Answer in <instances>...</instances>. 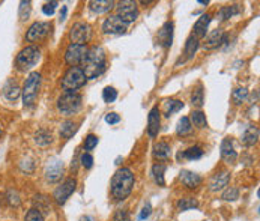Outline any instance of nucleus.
Instances as JSON below:
<instances>
[{
	"label": "nucleus",
	"mask_w": 260,
	"mask_h": 221,
	"mask_svg": "<svg viewBox=\"0 0 260 221\" xmlns=\"http://www.w3.org/2000/svg\"><path fill=\"white\" fill-rule=\"evenodd\" d=\"M209 23H211V15L209 14H203L202 17L197 20V23L194 24V33H193V36H195L197 39L205 38Z\"/></svg>",
	"instance_id": "nucleus-20"
},
{
	"label": "nucleus",
	"mask_w": 260,
	"mask_h": 221,
	"mask_svg": "<svg viewBox=\"0 0 260 221\" xmlns=\"http://www.w3.org/2000/svg\"><path fill=\"white\" fill-rule=\"evenodd\" d=\"M103 32L107 35H122L127 32V24L117 15H110L104 20Z\"/></svg>",
	"instance_id": "nucleus-11"
},
{
	"label": "nucleus",
	"mask_w": 260,
	"mask_h": 221,
	"mask_svg": "<svg viewBox=\"0 0 260 221\" xmlns=\"http://www.w3.org/2000/svg\"><path fill=\"white\" fill-rule=\"evenodd\" d=\"M203 96H205V92H203V86L198 85L193 93H191V104L195 106V107H202L203 106Z\"/></svg>",
	"instance_id": "nucleus-34"
},
{
	"label": "nucleus",
	"mask_w": 260,
	"mask_h": 221,
	"mask_svg": "<svg viewBox=\"0 0 260 221\" xmlns=\"http://www.w3.org/2000/svg\"><path fill=\"white\" fill-rule=\"evenodd\" d=\"M151 212H152V206H151L149 203H146L145 208L142 209V212L138 214V220H146V218L151 215Z\"/></svg>",
	"instance_id": "nucleus-48"
},
{
	"label": "nucleus",
	"mask_w": 260,
	"mask_h": 221,
	"mask_svg": "<svg viewBox=\"0 0 260 221\" xmlns=\"http://www.w3.org/2000/svg\"><path fill=\"white\" fill-rule=\"evenodd\" d=\"M159 127H161V114H159L158 107H152L148 116V134L149 137H156L159 133Z\"/></svg>",
	"instance_id": "nucleus-15"
},
{
	"label": "nucleus",
	"mask_w": 260,
	"mask_h": 221,
	"mask_svg": "<svg viewBox=\"0 0 260 221\" xmlns=\"http://www.w3.org/2000/svg\"><path fill=\"white\" fill-rule=\"evenodd\" d=\"M116 98H117V90L114 88H111V86L104 88V90H103V99H104L106 103H114Z\"/></svg>",
	"instance_id": "nucleus-39"
},
{
	"label": "nucleus",
	"mask_w": 260,
	"mask_h": 221,
	"mask_svg": "<svg viewBox=\"0 0 260 221\" xmlns=\"http://www.w3.org/2000/svg\"><path fill=\"white\" fill-rule=\"evenodd\" d=\"M53 142V137H51V133L47 131L45 128H41L35 133V143L38 146H48L50 143Z\"/></svg>",
	"instance_id": "nucleus-25"
},
{
	"label": "nucleus",
	"mask_w": 260,
	"mask_h": 221,
	"mask_svg": "<svg viewBox=\"0 0 260 221\" xmlns=\"http://www.w3.org/2000/svg\"><path fill=\"white\" fill-rule=\"evenodd\" d=\"M56 6H57V2H50V3H45L43 6V12L45 15H53L54 11H56Z\"/></svg>",
	"instance_id": "nucleus-47"
},
{
	"label": "nucleus",
	"mask_w": 260,
	"mask_h": 221,
	"mask_svg": "<svg viewBox=\"0 0 260 221\" xmlns=\"http://www.w3.org/2000/svg\"><path fill=\"white\" fill-rule=\"evenodd\" d=\"M39 57H41L39 50L36 47L30 45V47H26L18 53V56L15 59V65H17L18 71L26 72V71L32 69L39 62Z\"/></svg>",
	"instance_id": "nucleus-4"
},
{
	"label": "nucleus",
	"mask_w": 260,
	"mask_h": 221,
	"mask_svg": "<svg viewBox=\"0 0 260 221\" xmlns=\"http://www.w3.org/2000/svg\"><path fill=\"white\" fill-rule=\"evenodd\" d=\"M2 133H3V131H2V127H0V137H2Z\"/></svg>",
	"instance_id": "nucleus-51"
},
{
	"label": "nucleus",
	"mask_w": 260,
	"mask_h": 221,
	"mask_svg": "<svg viewBox=\"0 0 260 221\" xmlns=\"http://www.w3.org/2000/svg\"><path fill=\"white\" fill-rule=\"evenodd\" d=\"M106 122L110 124V125L119 124V122H121V116H119L117 113H108V114L106 116Z\"/></svg>",
	"instance_id": "nucleus-46"
},
{
	"label": "nucleus",
	"mask_w": 260,
	"mask_h": 221,
	"mask_svg": "<svg viewBox=\"0 0 260 221\" xmlns=\"http://www.w3.org/2000/svg\"><path fill=\"white\" fill-rule=\"evenodd\" d=\"M83 74L86 78H96L106 71V53L101 47H92L83 59Z\"/></svg>",
	"instance_id": "nucleus-2"
},
{
	"label": "nucleus",
	"mask_w": 260,
	"mask_h": 221,
	"mask_svg": "<svg viewBox=\"0 0 260 221\" xmlns=\"http://www.w3.org/2000/svg\"><path fill=\"white\" fill-rule=\"evenodd\" d=\"M135 184L134 175L130 169L122 167L116 170V173L111 177V196L116 200H124L127 199Z\"/></svg>",
	"instance_id": "nucleus-1"
},
{
	"label": "nucleus",
	"mask_w": 260,
	"mask_h": 221,
	"mask_svg": "<svg viewBox=\"0 0 260 221\" xmlns=\"http://www.w3.org/2000/svg\"><path fill=\"white\" fill-rule=\"evenodd\" d=\"M69 38H71L72 44L85 45L87 41H90V38H92V27H90V24L83 23V22L75 23L71 27V30H69Z\"/></svg>",
	"instance_id": "nucleus-7"
},
{
	"label": "nucleus",
	"mask_w": 260,
	"mask_h": 221,
	"mask_svg": "<svg viewBox=\"0 0 260 221\" xmlns=\"http://www.w3.org/2000/svg\"><path fill=\"white\" fill-rule=\"evenodd\" d=\"M8 202H9L11 206H15V208L20 205V196H18V193L15 190H9L8 191Z\"/></svg>",
	"instance_id": "nucleus-45"
},
{
	"label": "nucleus",
	"mask_w": 260,
	"mask_h": 221,
	"mask_svg": "<svg viewBox=\"0 0 260 221\" xmlns=\"http://www.w3.org/2000/svg\"><path fill=\"white\" fill-rule=\"evenodd\" d=\"M229 180H230L229 172H226V170L217 172V173L211 177V180H209V190H211L212 193L221 191V190H224V188L227 187Z\"/></svg>",
	"instance_id": "nucleus-13"
},
{
	"label": "nucleus",
	"mask_w": 260,
	"mask_h": 221,
	"mask_svg": "<svg viewBox=\"0 0 260 221\" xmlns=\"http://www.w3.org/2000/svg\"><path fill=\"white\" fill-rule=\"evenodd\" d=\"M50 29H51V24L47 23V22H36V23H33L29 27L27 33H26L27 41H30V43L41 41V39H44L48 35Z\"/></svg>",
	"instance_id": "nucleus-10"
},
{
	"label": "nucleus",
	"mask_w": 260,
	"mask_h": 221,
	"mask_svg": "<svg viewBox=\"0 0 260 221\" xmlns=\"http://www.w3.org/2000/svg\"><path fill=\"white\" fill-rule=\"evenodd\" d=\"M57 109L64 116H72L82 109V95L75 92H65L57 99Z\"/></svg>",
	"instance_id": "nucleus-3"
},
{
	"label": "nucleus",
	"mask_w": 260,
	"mask_h": 221,
	"mask_svg": "<svg viewBox=\"0 0 260 221\" xmlns=\"http://www.w3.org/2000/svg\"><path fill=\"white\" fill-rule=\"evenodd\" d=\"M113 6H114V2H111V0H92V2H89L90 11L96 14L108 12Z\"/></svg>",
	"instance_id": "nucleus-21"
},
{
	"label": "nucleus",
	"mask_w": 260,
	"mask_h": 221,
	"mask_svg": "<svg viewBox=\"0 0 260 221\" xmlns=\"http://www.w3.org/2000/svg\"><path fill=\"white\" fill-rule=\"evenodd\" d=\"M30 2H20V9H18V17L22 22L27 20L30 17Z\"/></svg>",
	"instance_id": "nucleus-38"
},
{
	"label": "nucleus",
	"mask_w": 260,
	"mask_h": 221,
	"mask_svg": "<svg viewBox=\"0 0 260 221\" xmlns=\"http://www.w3.org/2000/svg\"><path fill=\"white\" fill-rule=\"evenodd\" d=\"M80 221H95V218L92 215H83L82 218H80Z\"/></svg>",
	"instance_id": "nucleus-50"
},
{
	"label": "nucleus",
	"mask_w": 260,
	"mask_h": 221,
	"mask_svg": "<svg viewBox=\"0 0 260 221\" xmlns=\"http://www.w3.org/2000/svg\"><path fill=\"white\" fill-rule=\"evenodd\" d=\"M85 83H86V77H85L82 68L71 66V68L65 72L61 86H62V89H64L65 92H74V90H77L78 88H82Z\"/></svg>",
	"instance_id": "nucleus-5"
},
{
	"label": "nucleus",
	"mask_w": 260,
	"mask_h": 221,
	"mask_svg": "<svg viewBox=\"0 0 260 221\" xmlns=\"http://www.w3.org/2000/svg\"><path fill=\"white\" fill-rule=\"evenodd\" d=\"M170 155H172V151H170V146L166 142H158L153 146V156L156 159H169Z\"/></svg>",
	"instance_id": "nucleus-23"
},
{
	"label": "nucleus",
	"mask_w": 260,
	"mask_h": 221,
	"mask_svg": "<svg viewBox=\"0 0 260 221\" xmlns=\"http://www.w3.org/2000/svg\"><path fill=\"white\" fill-rule=\"evenodd\" d=\"M259 140V127L256 125H250L245 131H244V135H242V143L245 146H254Z\"/></svg>",
	"instance_id": "nucleus-22"
},
{
	"label": "nucleus",
	"mask_w": 260,
	"mask_h": 221,
	"mask_svg": "<svg viewBox=\"0 0 260 221\" xmlns=\"http://www.w3.org/2000/svg\"><path fill=\"white\" fill-rule=\"evenodd\" d=\"M117 17L122 20L125 24H130L132 22H135L138 17V8L135 2H131V0H125V2H121L117 5Z\"/></svg>",
	"instance_id": "nucleus-9"
},
{
	"label": "nucleus",
	"mask_w": 260,
	"mask_h": 221,
	"mask_svg": "<svg viewBox=\"0 0 260 221\" xmlns=\"http://www.w3.org/2000/svg\"><path fill=\"white\" fill-rule=\"evenodd\" d=\"M64 173V163L61 159H51L50 164L45 167V177L50 182H57Z\"/></svg>",
	"instance_id": "nucleus-16"
},
{
	"label": "nucleus",
	"mask_w": 260,
	"mask_h": 221,
	"mask_svg": "<svg viewBox=\"0 0 260 221\" xmlns=\"http://www.w3.org/2000/svg\"><path fill=\"white\" fill-rule=\"evenodd\" d=\"M190 122H193L191 125L197 127V128H205L208 127V120H206V116L203 111H193L191 113V119Z\"/></svg>",
	"instance_id": "nucleus-31"
},
{
	"label": "nucleus",
	"mask_w": 260,
	"mask_h": 221,
	"mask_svg": "<svg viewBox=\"0 0 260 221\" xmlns=\"http://www.w3.org/2000/svg\"><path fill=\"white\" fill-rule=\"evenodd\" d=\"M164 172H166V164L163 163H158L152 167V176L155 179V182L158 185L164 187L166 185V180H164Z\"/></svg>",
	"instance_id": "nucleus-28"
},
{
	"label": "nucleus",
	"mask_w": 260,
	"mask_h": 221,
	"mask_svg": "<svg viewBox=\"0 0 260 221\" xmlns=\"http://www.w3.org/2000/svg\"><path fill=\"white\" fill-rule=\"evenodd\" d=\"M176 133H177V135H181V137L190 135V134L193 133V125H191V122H190V117L179 119L177 127H176Z\"/></svg>",
	"instance_id": "nucleus-27"
},
{
	"label": "nucleus",
	"mask_w": 260,
	"mask_h": 221,
	"mask_svg": "<svg viewBox=\"0 0 260 221\" xmlns=\"http://www.w3.org/2000/svg\"><path fill=\"white\" fill-rule=\"evenodd\" d=\"M113 221H131V214L127 209H117L113 215Z\"/></svg>",
	"instance_id": "nucleus-42"
},
{
	"label": "nucleus",
	"mask_w": 260,
	"mask_h": 221,
	"mask_svg": "<svg viewBox=\"0 0 260 221\" xmlns=\"http://www.w3.org/2000/svg\"><path fill=\"white\" fill-rule=\"evenodd\" d=\"M3 93L9 99V101H15V99L20 96V93H22V89H20V86L14 82V80H11V82L6 83Z\"/></svg>",
	"instance_id": "nucleus-26"
},
{
	"label": "nucleus",
	"mask_w": 260,
	"mask_h": 221,
	"mask_svg": "<svg viewBox=\"0 0 260 221\" xmlns=\"http://www.w3.org/2000/svg\"><path fill=\"white\" fill-rule=\"evenodd\" d=\"M77 133V124H74L72 120H66L61 127V137L62 138H71Z\"/></svg>",
	"instance_id": "nucleus-33"
},
{
	"label": "nucleus",
	"mask_w": 260,
	"mask_h": 221,
	"mask_svg": "<svg viewBox=\"0 0 260 221\" xmlns=\"http://www.w3.org/2000/svg\"><path fill=\"white\" fill-rule=\"evenodd\" d=\"M221 158L223 161L227 164H235L238 159V154L233 148V142L232 138H224L221 143Z\"/></svg>",
	"instance_id": "nucleus-18"
},
{
	"label": "nucleus",
	"mask_w": 260,
	"mask_h": 221,
	"mask_svg": "<svg viewBox=\"0 0 260 221\" xmlns=\"http://www.w3.org/2000/svg\"><path fill=\"white\" fill-rule=\"evenodd\" d=\"M24 221H44V215L39 212L38 209L32 208L27 214H26V218Z\"/></svg>",
	"instance_id": "nucleus-41"
},
{
	"label": "nucleus",
	"mask_w": 260,
	"mask_h": 221,
	"mask_svg": "<svg viewBox=\"0 0 260 221\" xmlns=\"http://www.w3.org/2000/svg\"><path fill=\"white\" fill-rule=\"evenodd\" d=\"M197 50H198V39L191 35L187 39V43H185V56H187V59L194 57V54H195Z\"/></svg>",
	"instance_id": "nucleus-32"
},
{
	"label": "nucleus",
	"mask_w": 260,
	"mask_h": 221,
	"mask_svg": "<svg viewBox=\"0 0 260 221\" xmlns=\"http://www.w3.org/2000/svg\"><path fill=\"white\" fill-rule=\"evenodd\" d=\"M77 188V180L74 177H68L65 182L62 185H59L56 190H54V194H53V199H54V202L57 205H65L66 203V200L72 196V193L75 191Z\"/></svg>",
	"instance_id": "nucleus-8"
},
{
	"label": "nucleus",
	"mask_w": 260,
	"mask_h": 221,
	"mask_svg": "<svg viewBox=\"0 0 260 221\" xmlns=\"http://www.w3.org/2000/svg\"><path fill=\"white\" fill-rule=\"evenodd\" d=\"M80 163L85 169H92L93 166V156L90 155V152H85L82 156H80Z\"/></svg>",
	"instance_id": "nucleus-44"
},
{
	"label": "nucleus",
	"mask_w": 260,
	"mask_h": 221,
	"mask_svg": "<svg viewBox=\"0 0 260 221\" xmlns=\"http://www.w3.org/2000/svg\"><path fill=\"white\" fill-rule=\"evenodd\" d=\"M35 203L38 205V208H35V209H38L43 215L47 214V212H50V209H51L50 200L45 196H35Z\"/></svg>",
	"instance_id": "nucleus-35"
},
{
	"label": "nucleus",
	"mask_w": 260,
	"mask_h": 221,
	"mask_svg": "<svg viewBox=\"0 0 260 221\" xmlns=\"http://www.w3.org/2000/svg\"><path fill=\"white\" fill-rule=\"evenodd\" d=\"M203 156V151L200 146H191L187 151L179 154V159H190V161H194V159H200Z\"/></svg>",
	"instance_id": "nucleus-24"
},
{
	"label": "nucleus",
	"mask_w": 260,
	"mask_h": 221,
	"mask_svg": "<svg viewBox=\"0 0 260 221\" xmlns=\"http://www.w3.org/2000/svg\"><path fill=\"white\" fill-rule=\"evenodd\" d=\"M66 12H68V8H66V6H62V11H61V22L66 18Z\"/></svg>",
	"instance_id": "nucleus-49"
},
{
	"label": "nucleus",
	"mask_w": 260,
	"mask_h": 221,
	"mask_svg": "<svg viewBox=\"0 0 260 221\" xmlns=\"http://www.w3.org/2000/svg\"><path fill=\"white\" fill-rule=\"evenodd\" d=\"M184 109V103L179 101V99H167L164 101V111H166V116H170L173 113H177L179 110Z\"/></svg>",
	"instance_id": "nucleus-30"
},
{
	"label": "nucleus",
	"mask_w": 260,
	"mask_h": 221,
	"mask_svg": "<svg viewBox=\"0 0 260 221\" xmlns=\"http://www.w3.org/2000/svg\"><path fill=\"white\" fill-rule=\"evenodd\" d=\"M96 145H98V137L90 134V135L86 137L85 143H83V148H85V151H92V149H95Z\"/></svg>",
	"instance_id": "nucleus-43"
},
{
	"label": "nucleus",
	"mask_w": 260,
	"mask_h": 221,
	"mask_svg": "<svg viewBox=\"0 0 260 221\" xmlns=\"http://www.w3.org/2000/svg\"><path fill=\"white\" fill-rule=\"evenodd\" d=\"M87 53V48L86 45H80V44H71L65 53V60L68 65H72V66H77L78 64L83 62V59Z\"/></svg>",
	"instance_id": "nucleus-12"
},
{
	"label": "nucleus",
	"mask_w": 260,
	"mask_h": 221,
	"mask_svg": "<svg viewBox=\"0 0 260 221\" xmlns=\"http://www.w3.org/2000/svg\"><path fill=\"white\" fill-rule=\"evenodd\" d=\"M179 179H181V182L184 187H187L188 190H194L197 188L200 184L203 182V179L200 175L194 173V172H190V170H182L181 172V176H179Z\"/></svg>",
	"instance_id": "nucleus-17"
},
{
	"label": "nucleus",
	"mask_w": 260,
	"mask_h": 221,
	"mask_svg": "<svg viewBox=\"0 0 260 221\" xmlns=\"http://www.w3.org/2000/svg\"><path fill=\"white\" fill-rule=\"evenodd\" d=\"M247 98H248V90H247L245 88H238V89H235L233 93H232V99H233V103H235L236 106L242 104Z\"/></svg>",
	"instance_id": "nucleus-36"
},
{
	"label": "nucleus",
	"mask_w": 260,
	"mask_h": 221,
	"mask_svg": "<svg viewBox=\"0 0 260 221\" xmlns=\"http://www.w3.org/2000/svg\"><path fill=\"white\" fill-rule=\"evenodd\" d=\"M223 199L226 200V202H235V200L239 199V190L236 187H229L223 193Z\"/></svg>",
	"instance_id": "nucleus-40"
},
{
	"label": "nucleus",
	"mask_w": 260,
	"mask_h": 221,
	"mask_svg": "<svg viewBox=\"0 0 260 221\" xmlns=\"http://www.w3.org/2000/svg\"><path fill=\"white\" fill-rule=\"evenodd\" d=\"M224 43H227V35H224L221 29H215L206 36L205 48L206 50H214V48L221 47Z\"/></svg>",
	"instance_id": "nucleus-14"
},
{
	"label": "nucleus",
	"mask_w": 260,
	"mask_h": 221,
	"mask_svg": "<svg viewBox=\"0 0 260 221\" xmlns=\"http://www.w3.org/2000/svg\"><path fill=\"white\" fill-rule=\"evenodd\" d=\"M239 6L238 5H232V6H224V8H221V11H219V14H218V18L221 20V22H224V20H227V18H230V17H233L235 14H239Z\"/></svg>",
	"instance_id": "nucleus-37"
},
{
	"label": "nucleus",
	"mask_w": 260,
	"mask_h": 221,
	"mask_svg": "<svg viewBox=\"0 0 260 221\" xmlns=\"http://www.w3.org/2000/svg\"><path fill=\"white\" fill-rule=\"evenodd\" d=\"M39 88H41V74L38 72H32L23 88V103L24 106L30 107L35 104L36 101V96L39 93Z\"/></svg>",
	"instance_id": "nucleus-6"
},
{
	"label": "nucleus",
	"mask_w": 260,
	"mask_h": 221,
	"mask_svg": "<svg viewBox=\"0 0 260 221\" xmlns=\"http://www.w3.org/2000/svg\"><path fill=\"white\" fill-rule=\"evenodd\" d=\"M176 206H177V211L184 212V211H190V209L198 208V202H197L194 197H182V199L177 202Z\"/></svg>",
	"instance_id": "nucleus-29"
},
{
	"label": "nucleus",
	"mask_w": 260,
	"mask_h": 221,
	"mask_svg": "<svg viewBox=\"0 0 260 221\" xmlns=\"http://www.w3.org/2000/svg\"><path fill=\"white\" fill-rule=\"evenodd\" d=\"M173 29H174V24L172 22H167L161 29H159V32H158V43L161 44L163 47H166V48H169L172 45Z\"/></svg>",
	"instance_id": "nucleus-19"
}]
</instances>
